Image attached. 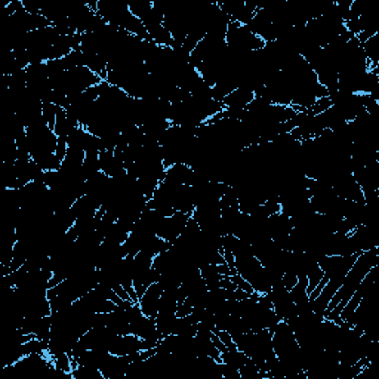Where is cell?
<instances>
[{
  "label": "cell",
  "instance_id": "6da1fadb",
  "mask_svg": "<svg viewBox=\"0 0 379 379\" xmlns=\"http://www.w3.org/2000/svg\"><path fill=\"white\" fill-rule=\"evenodd\" d=\"M163 292H165V289L162 286V283L156 282L153 284H150V288L146 290L144 295L139 298L138 304L146 316L156 319L157 312H159V307H160V299H162Z\"/></svg>",
  "mask_w": 379,
  "mask_h": 379
}]
</instances>
